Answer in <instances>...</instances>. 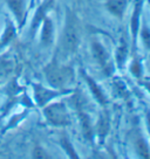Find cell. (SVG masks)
<instances>
[{
  "label": "cell",
  "mask_w": 150,
  "mask_h": 159,
  "mask_svg": "<svg viewBox=\"0 0 150 159\" xmlns=\"http://www.w3.org/2000/svg\"><path fill=\"white\" fill-rule=\"evenodd\" d=\"M79 45V24L76 15L72 11H67L66 26L62 35V47L68 53H74Z\"/></svg>",
  "instance_id": "obj_1"
},
{
  "label": "cell",
  "mask_w": 150,
  "mask_h": 159,
  "mask_svg": "<svg viewBox=\"0 0 150 159\" xmlns=\"http://www.w3.org/2000/svg\"><path fill=\"white\" fill-rule=\"evenodd\" d=\"M46 76L50 82V84L61 88L72 82L73 71L67 67H59V66L52 65L46 69Z\"/></svg>",
  "instance_id": "obj_2"
},
{
  "label": "cell",
  "mask_w": 150,
  "mask_h": 159,
  "mask_svg": "<svg viewBox=\"0 0 150 159\" xmlns=\"http://www.w3.org/2000/svg\"><path fill=\"white\" fill-rule=\"evenodd\" d=\"M45 114L47 119L49 120L52 124L54 125H67L69 124V116L66 110L65 105L61 103L49 105L46 108Z\"/></svg>",
  "instance_id": "obj_3"
},
{
  "label": "cell",
  "mask_w": 150,
  "mask_h": 159,
  "mask_svg": "<svg viewBox=\"0 0 150 159\" xmlns=\"http://www.w3.org/2000/svg\"><path fill=\"white\" fill-rule=\"evenodd\" d=\"M93 53L95 59L97 60L99 65L102 67V69L105 70L107 74H109L111 70V63H110L109 55L107 53V50L103 48V46L97 41H93Z\"/></svg>",
  "instance_id": "obj_4"
},
{
  "label": "cell",
  "mask_w": 150,
  "mask_h": 159,
  "mask_svg": "<svg viewBox=\"0 0 150 159\" xmlns=\"http://www.w3.org/2000/svg\"><path fill=\"white\" fill-rule=\"evenodd\" d=\"M105 6L111 14L121 19L127 7V0H108Z\"/></svg>",
  "instance_id": "obj_5"
},
{
  "label": "cell",
  "mask_w": 150,
  "mask_h": 159,
  "mask_svg": "<svg viewBox=\"0 0 150 159\" xmlns=\"http://www.w3.org/2000/svg\"><path fill=\"white\" fill-rule=\"evenodd\" d=\"M85 77H86V80H87V82H88V84H89L90 89H91V91H93L94 96L96 97V99L100 102L101 104H105V95H103V93L101 91L100 88L97 87V84H96L93 80L90 79L89 76L85 75Z\"/></svg>",
  "instance_id": "obj_6"
},
{
  "label": "cell",
  "mask_w": 150,
  "mask_h": 159,
  "mask_svg": "<svg viewBox=\"0 0 150 159\" xmlns=\"http://www.w3.org/2000/svg\"><path fill=\"white\" fill-rule=\"evenodd\" d=\"M135 148L137 153L142 159H150V150L148 145L145 144V142L142 138H138L135 142Z\"/></svg>",
  "instance_id": "obj_7"
},
{
  "label": "cell",
  "mask_w": 150,
  "mask_h": 159,
  "mask_svg": "<svg viewBox=\"0 0 150 159\" xmlns=\"http://www.w3.org/2000/svg\"><path fill=\"white\" fill-rule=\"evenodd\" d=\"M61 143H62V146L65 148V150L67 151V153L69 154L70 159H80V158H79V156H77V153H76V152L74 151V149H73V146L70 145L69 140L66 138V137H63V138H62Z\"/></svg>",
  "instance_id": "obj_8"
},
{
  "label": "cell",
  "mask_w": 150,
  "mask_h": 159,
  "mask_svg": "<svg viewBox=\"0 0 150 159\" xmlns=\"http://www.w3.org/2000/svg\"><path fill=\"white\" fill-rule=\"evenodd\" d=\"M55 94H52V93L47 91L46 89H41V88H38V90H36V97H38V101L40 102V104L45 103L46 101H48Z\"/></svg>",
  "instance_id": "obj_9"
},
{
  "label": "cell",
  "mask_w": 150,
  "mask_h": 159,
  "mask_svg": "<svg viewBox=\"0 0 150 159\" xmlns=\"http://www.w3.org/2000/svg\"><path fill=\"white\" fill-rule=\"evenodd\" d=\"M140 8L141 6L137 4L135 7V11H134V14H133V19H131V30H134V34H136L137 32V28H138V20H140Z\"/></svg>",
  "instance_id": "obj_10"
},
{
  "label": "cell",
  "mask_w": 150,
  "mask_h": 159,
  "mask_svg": "<svg viewBox=\"0 0 150 159\" xmlns=\"http://www.w3.org/2000/svg\"><path fill=\"white\" fill-rule=\"evenodd\" d=\"M52 34H53V28H52V24L50 21H46L45 28H44V40L46 42H49L52 39Z\"/></svg>",
  "instance_id": "obj_11"
},
{
  "label": "cell",
  "mask_w": 150,
  "mask_h": 159,
  "mask_svg": "<svg viewBox=\"0 0 150 159\" xmlns=\"http://www.w3.org/2000/svg\"><path fill=\"white\" fill-rule=\"evenodd\" d=\"M33 159H50L49 156L41 148H35L34 152H33Z\"/></svg>",
  "instance_id": "obj_12"
},
{
  "label": "cell",
  "mask_w": 150,
  "mask_h": 159,
  "mask_svg": "<svg viewBox=\"0 0 150 159\" xmlns=\"http://www.w3.org/2000/svg\"><path fill=\"white\" fill-rule=\"evenodd\" d=\"M125 54H127V46H125V43L123 42V43L121 45L120 48H119V50H117V60H119L120 63L124 60Z\"/></svg>",
  "instance_id": "obj_13"
}]
</instances>
